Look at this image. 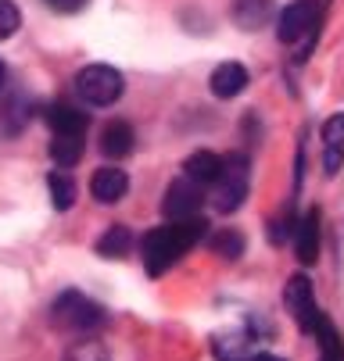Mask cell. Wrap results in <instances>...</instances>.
<instances>
[{"label":"cell","mask_w":344,"mask_h":361,"mask_svg":"<svg viewBox=\"0 0 344 361\" xmlns=\"http://www.w3.org/2000/svg\"><path fill=\"white\" fill-rule=\"evenodd\" d=\"M133 250V233L126 229V226H112V229H105L101 233V240H97V254L101 257H126Z\"/></svg>","instance_id":"cell-17"},{"label":"cell","mask_w":344,"mask_h":361,"mask_svg":"<svg viewBox=\"0 0 344 361\" xmlns=\"http://www.w3.org/2000/svg\"><path fill=\"white\" fill-rule=\"evenodd\" d=\"M133 126L129 122H112L105 133H101V154H108L112 161H122V158H129L133 154Z\"/></svg>","instance_id":"cell-14"},{"label":"cell","mask_w":344,"mask_h":361,"mask_svg":"<svg viewBox=\"0 0 344 361\" xmlns=\"http://www.w3.org/2000/svg\"><path fill=\"white\" fill-rule=\"evenodd\" d=\"M51 319H54L58 329H79L83 333V329H97L108 319V312L93 297H86L79 290H65L51 307Z\"/></svg>","instance_id":"cell-3"},{"label":"cell","mask_w":344,"mask_h":361,"mask_svg":"<svg viewBox=\"0 0 344 361\" xmlns=\"http://www.w3.org/2000/svg\"><path fill=\"white\" fill-rule=\"evenodd\" d=\"M212 347H215L219 361H255L259 357V347L248 333H219L212 340Z\"/></svg>","instance_id":"cell-12"},{"label":"cell","mask_w":344,"mask_h":361,"mask_svg":"<svg viewBox=\"0 0 344 361\" xmlns=\"http://www.w3.org/2000/svg\"><path fill=\"white\" fill-rule=\"evenodd\" d=\"M248 179H251V165H248L244 154L226 158L219 179L212 183V204H215V212H237L240 200L248 197Z\"/></svg>","instance_id":"cell-4"},{"label":"cell","mask_w":344,"mask_h":361,"mask_svg":"<svg viewBox=\"0 0 344 361\" xmlns=\"http://www.w3.org/2000/svg\"><path fill=\"white\" fill-rule=\"evenodd\" d=\"M47 190H51V200H54L58 212H69L76 204V183L65 172H51V176H47Z\"/></svg>","instance_id":"cell-19"},{"label":"cell","mask_w":344,"mask_h":361,"mask_svg":"<svg viewBox=\"0 0 344 361\" xmlns=\"http://www.w3.org/2000/svg\"><path fill=\"white\" fill-rule=\"evenodd\" d=\"M319 29V0H290L276 18V36L283 47H298Z\"/></svg>","instance_id":"cell-5"},{"label":"cell","mask_w":344,"mask_h":361,"mask_svg":"<svg viewBox=\"0 0 344 361\" xmlns=\"http://www.w3.org/2000/svg\"><path fill=\"white\" fill-rule=\"evenodd\" d=\"M18 25H22V11H18V4H15V0H0V39L15 36Z\"/></svg>","instance_id":"cell-21"},{"label":"cell","mask_w":344,"mask_h":361,"mask_svg":"<svg viewBox=\"0 0 344 361\" xmlns=\"http://www.w3.org/2000/svg\"><path fill=\"white\" fill-rule=\"evenodd\" d=\"M122 90H126V79H122V72L119 68H112V65H86L83 72H79V79H76V93L86 100L90 108H108V104H115V100L122 97Z\"/></svg>","instance_id":"cell-2"},{"label":"cell","mask_w":344,"mask_h":361,"mask_svg":"<svg viewBox=\"0 0 344 361\" xmlns=\"http://www.w3.org/2000/svg\"><path fill=\"white\" fill-rule=\"evenodd\" d=\"M83 154V136H72V133H54L51 136V158L58 169H72Z\"/></svg>","instance_id":"cell-18"},{"label":"cell","mask_w":344,"mask_h":361,"mask_svg":"<svg viewBox=\"0 0 344 361\" xmlns=\"http://www.w3.org/2000/svg\"><path fill=\"white\" fill-rule=\"evenodd\" d=\"M223 158L215 150H194L190 158H186V165H183V176H190L194 183H201V186H212L215 179H219V172H223Z\"/></svg>","instance_id":"cell-13"},{"label":"cell","mask_w":344,"mask_h":361,"mask_svg":"<svg viewBox=\"0 0 344 361\" xmlns=\"http://www.w3.org/2000/svg\"><path fill=\"white\" fill-rule=\"evenodd\" d=\"M51 11H58V15H76V11H83V4L86 0H43Z\"/></svg>","instance_id":"cell-23"},{"label":"cell","mask_w":344,"mask_h":361,"mask_svg":"<svg viewBox=\"0 0 344 361\" xmlns=\"http://www.w3.org/2000/svg\"><path fill=\"white\" fill-rule=\"evenodd\" d=\"M283 304H287V312L302 322L305 333H312L316 319L323 315L319 307H316V293H312L309 276H290V283H287V290H283Z\"/></svg>","instance_id":"cell-7"},{"label":"cell","mask_w":344,"mask_h":361,"mask_svg":"<svg viewBox=\"0 0 344 361\" xmlns=\"http://www.w3.org/2000/svg\"><path fill=\"white\" fill-rule=\"evenodd\" d=\"M208 86H212V93H215V97L230 100V97H237V93L248 90V68H244L240 61H223V65L212 72Z\"/></svg>","instance_id":"cell-10"},{"label":"cell","mask_w":344,"mask_h":361,"mask_svg":"<svg viewBox=\"0 0 344 361\" xmlns=\"http://www.w3.org/2000/svg\"><path fill=\"white\" fill-rule=\"evenodd\" d=\"M344 165V115H330L323 122V169L333 176Z\"/></svg>","instance_id":"cell-11"},{"label":"cell","mask_w":344,"mask_h":361,"mask_svg":"<svg viewBox=\"0 0 344 361\" xmlns=\"http://www.w3.org/2000/svg\"><path fill=\"white\" fill-rule=\"evenodd\" d=\"M126 190H129V176L122 169H115V165H105V169H97L90 176V193H93V200H101V204L122 200Z\"/></svg>","instance_id":"cell-8"},{"label":"cell","mask_w":344,"mask_h":361,"mask_svg":"<svg viewBox=\"0 0 344 361\" xmlns=\"http://www.w3.org/2000/svg\"><path fill=\"white\" fill-rule=\"evenodd\" d=\"M47 122H51V133H72V136H86V115L72 104H54L47 111Z\"/></svg>","instance_id":"cell-16"},{"label":"cell","mask_w":344,"mask_h":361,"mask_svg":"<svg viewBox=\"0 0 344 361\" xmlns=\"http://www.w3.org/2000/svg\"><path fill=\"white\" fill-rule=\"evenodd\" d=\"M215 250H219L223 257H230V262H233V257H240V250H244V236H240L237 229L219 233V236H215Z\"/></svg>","instance_id":"cell-22"},{"label":"cell","mask_w":344,"mask_h":361,"mask_svg":"<svg viewBox=\"0 0 344 361\" xmlns=\"http://www.w3.org/2000/svg\"><path fill=\"white\" fill-rule=\"evenodd\" d=\"M255 361H283V357H276V354H262V350H259V357H255Z\"/></svg>","instance_id":"cell-24"},{"label":"cell","mask_w":344,"mask_h":361,"mask_svg":"<svg viewBox=\"0 0 344 361\" xmlns=\"http://www.w3.org/2000/svg\"><path fill=\"white\" fill-rule=\"evenodd\" d=\"M65 361H112V350L101 343V340H79V343H72L69 347V354H65Z\"/></svg>","instance_id":"cell-20"},{"label":"cell","mask_w":344,"mask_h":361,"mask_svg":"<svg viewBox=\"0 0 344 361\" xmlns=\"http://www.w3.org/2000/svg\"><path fill=\"white\" fill-rule=\"evenodd\" d=\"M323 361H344V357H326V354H323Z\"/></svg>","instance_id":"cell-26"},{"label":"cell","mask_w":344,"mask_h":361,"mask_svg":"<svg viewBox=\"0 0 344 361\" xmlns=\"http://www.w3.org/2000/svg\"><path fill=\"white\" fill-rule=\"evenodd\" d=\"M4 79H8V65L0 61V86H4Z\"/></svg>","instance_id":"cell-25"},{"label":"cell","mask_w":344,"mask_h":361,"mask_svg":"<svg viewBox=\"0 0 344 361\" xmlns=\"http://www.w3.org/2000/svg\"><path fill=\"white\" fill-rule=\"evenodd\" d=\"M205 233V222L201 219H183V222H169V226H158L151 229L143 240H140V257H143V269L151 279L165 276L179 257L201 240Z\"/></svg>","instance_id":"cell-1"},{"label":"cell","mask_w":344,"mask_h":361,"mask_svg":"<svg viewBox=\"0 0 344 361\" xmlns=\"http://www.w3.org/2000/svg\"><path fill=\"white\" fill-rule=\"evenodd\" d=\"M294 250H298L302 265H316V257H319V212L316 208L294 226Z\"/></svg>","instance_id":"cell-9"},{"label":"cell","mask_w":344,"mask_h":361,"mask_svg":"<svg viewBox=\"0 0 344 361\" xmlns=\"http://www.w3.org/2000/svg\"><path fill=\"white\" fill-rule=\"evenodd\" d=\"M269 15H273L269 0H237V4H233V22L240 29H248V32L262 29L269 22Z\"/></svg>","instance_id":"cell-15"},{"label":"cell","mask_w":344,"mask_h":361,"mask_svg":"<svg viewBox=\"0 0 344 361\" xmlns=\"http://www.w3.org/2000/svg\"><path fill=\"white\" fill-rule=\"evenodd\" d=\"M201 200H205L201 183H194V179L186 176V179H176V183L169 186V193H165V200H162V212H165V219H169V222L198 219Z\"/></svg>","instance_id":"cell-6"}]
</instances>
